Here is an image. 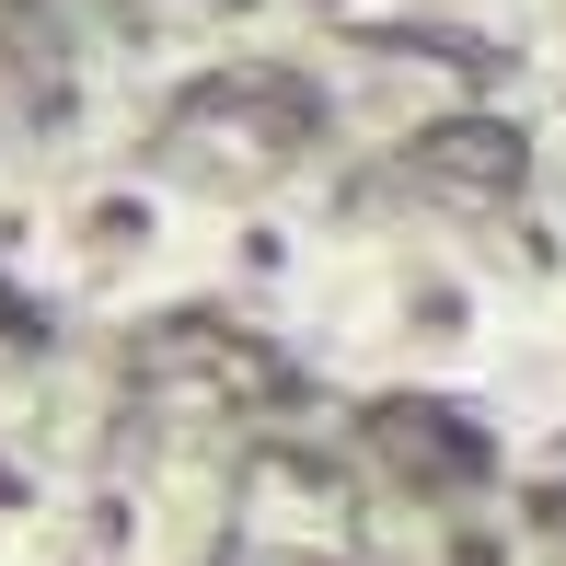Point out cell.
<instances>
[{
	"label": "cell",
	"mask_w": 566,
	"mask_h": 566,
	"mask_svg": "<svg viewBox=\"0 0 566 566\" xmlns=\"http://www.w3.org/2000/svg\"><path fill=\"white\" fill-rule=\"evenodd\" d=\"M532 209H544V220L566 231V127L544 139V163H532Z\"/></svg>",
	"instance_id": "6da1fadb"
}]
</instances>
